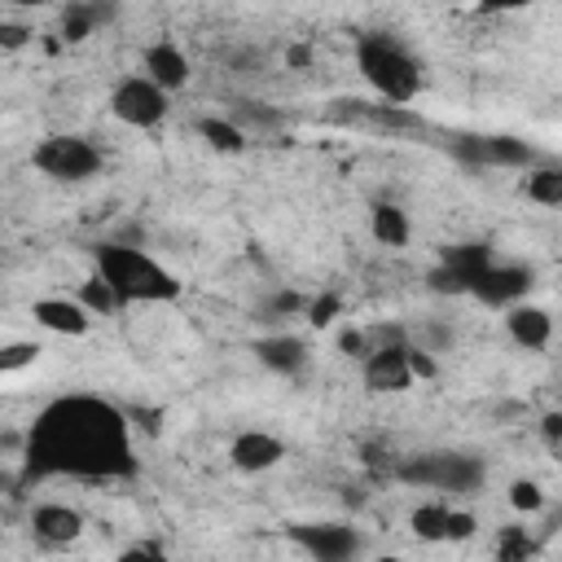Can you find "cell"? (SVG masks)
<instances>
[{
  "instance_id": "obj_1",
  "label": "cell",
  "mask_w": 562,
  "mask_h": 562,
  "mask_svg": "<svg viewBox=\"0 0 562 562\" xmlns=\"http://www.w3.org/2000/svg\"><path fill=\"white\" fill-rule=\"evenodd\" d=\"M26 479H132V417L88 391L48 400L22 435Z\"/></svg>"
},
{
  "instance_id": "obj_2",
  "label": "cell",
  "mask_w": 562,
  "mask_h": 562,
  "mask_svg": "<svg viewBox=\"0 0 562 562\" xmlns=\"http://www.w3.org/2000/svg\"><path fill=\"white\" fill-rule=\"evenodd\" d=\"M92 272L119 294V303H171L180 299V281L167 263H158L149 250L127 241H101L92 246Z\"/></svg>"
},
{
  "instance_id": "obj_3",
  "label": "cell",
  "mask_w": 562,
  "mask_h": 562,
  "mask_svg": "<svg viewBox=\"0 0 562 562\" xmlns=\"http://www.w3.org/2000/svg\"><path fill=\"white\" fill-rule=\"evenodd\" d=\"M356 70L378 92V101H391V105H413L426 83L422 61L391 31H364L356 40Z\"/></svg>"
},
{
  "instance_id": "obj_4",
  "label": "cell",
  "mask_w": 562,
  "mask_h": 562,
  "mask_svg": "<svg viewBox=\"0 0 562 562\" xmlns=\"http://www.w3.org/2000/svg\"><path fill=\"white\" fill-rule=\"evenodd\" d=\"M395 479L408 487H426V492H443V496H470L483 487L487 465L474 452L461 448H430V452H413L395 465Z\"/></svg>"
},
{
  "instance_id": "obj_5",
  "label": "cell",
  "mask_w": 562,
  "mask_h": 562,
  "mask_svg": "<svg viewBox=\"0 0 562 562\" xmlns=\"http://www.w3.org/2000/svg\"><path fill=\"white\" fill-rule=\"evenodd\" d=\"M31 167L57 184H83L92 176H101L105 167V154L92 136H79V132H48L44 140H35L31 149Z\"/></svg>"
},
{
  "instance_id": "obj_6",
  "label": "cell",
  "mask_w": 562,
  "mask_h": 562,
  "mask_svg": "<svg viewBox=\"0 0 562 562\" xmlns=\"http://www.w3.org/2000/svg\"><path fill=\"white\" fill-rule=\"evenodd\" d=\"M110 114L123 123V127H136V132H149L158 127L167 114H171V92L158 88L149 75H123L114 88H110Z\"/></svg>"
},
{
  "instance_id": "obj_7",
  "label": "cell",
  "mask_w": 562,
  "mask_h": 562,
  "mask_svg": "<svg viewBox=\"0 0 562 562\" xmlns=\"http://www.w3.org/2000/svg\"><path fill=\"white\" fill-rule=\"evenodd\" d=\"M452 154L470 167H505V171H527L531 162L544 158L531 140L514 132H465L452 140Z\"/></svg>"
},
{
  "instance_id": "obj_8",
  "label": "cell",
  "mask_w": 562,
  "mask_h": 562,
  "mask_svg": "<svg viewBox=\"0 0 562 562\" xmlns=\"http://www.w3.org/2000/svg\"><path fill=\"white\" fill-rule=\"evenodd\" d=\"M360 382L373 391V395H400L408 391L417 378L408 369V342L391 338V342H373L364 356H360Z\"/></svg>"
},
{
  "instance_id": "obj_9",
  "label": "cell",
  "mask_w": 562,
  "mask_h": 562,
  "mask_svg": "<svg viewBox=\"0 0 562 562\" xmlns=\"http://www.w3.org/2000/svg\"><path fill=\"white\" fill-rule=\"evenodd\" d=\"M290 540L316 562H347L364 549V536L351 522H294Z\"/></svg>"
},
{
  "instance_id": "obj_10",
  "label": "cell",
  "mask_w": 562,
  "mask_h": 562,
  "mask_svg": "<svg viewBox=\"0 0 562 562\" xmlns=\"http://www.w3.org/2000/svg\"><path fill=\"white\" fill-rule=\"evenodd\" d=\"M531 294V268L522 263H501L496 255L474 272L470 281V299H479L483 307H509L518 299Z\"/></svg>"
},
{
  "instance_id": "obj_11",
  "label": "cell",
  "mask_w": 562,
  "mask_h": 562,
  "mask_svg": "<svg viewBox=\"0 0 562 562\" xmlns=\"http://www.w3.org/2000/svg\"><path fill=\"white\" fill-rule=\"evenodd\" d=\"M140 75H149L167 92H180L193 79V61L176 40H154V44L140 48Z\"/></svg>"
},
{
  "instance_id": "obj_12",
  "label": "cell",
  "mask_w": 562,
  "mask_h": 562,
  "mask_svg": "<svg viewBox=\"0 0 562 562\" xmlns=\"http://www.w3.org/2000/svg\"><path fill=\"white\" fill-rule=\"evenodd\" d=\"M285 452H290V448H285L281 435L250 426V430H241V435L228 443V465H233L237 474H263V470H272Z\"/></svg>"
},
{
  "instance_id": "obj_13",
  "label": "cell",
  "mask_w": 562,
  "mask_h": 562,
  "mask_svg": "<svg viewBox=\"0 0 562 562\" xmlns=\"http://www.w3.org/2000/svg\"><path fill=\"white\" fill-rule=\"evenodd\" d=\"M250 351H255V360H259L268 373H277V378H299V373L307 369V360H312L307 342H303L299 334H290V329H277V334L255 338Z\"/></svg>"
},
{
  "instance_id": "obj_14",
  "label": "cell",
  "mask_w": 562,
  "mask_h": 562,
  "mask_svg": "<svg viewBox=\"0 0 562 562\" xmlns=\"http://www.w3.org/2000/svg\"><path fill=\"white\" fill-rule=\"evenodd\" d=\"M31 316L40 329L48 334H61V338H83L92 329V312L79 303V299H66V294H48V299H35L31 303Z\"/></svg>"
},
{
  "instance_id": "obj_15",
  "label": "cell",
  "mask_w": 562,
  "mask_h": 562,
  "mask_svg": "<svg viewBox=\"0 0 562 562\" xmlns=\"http://www.w3.org/2000/svg\"><path fill=\"white\" fill-rule=\"evenodd\" d=\"M31 536L40 544H48V549H66V544H75L83 536V514L61 505V501H40L31 509Z\"/></svg>"
},
{
  "instance_id": "obj_16",
  "label": "cell",
  "mask_w": 562,
  "mask_h": 562,
  "mask_svg": "<svg viewBox=\"0 0 562 562\" xmlns=\"http://www.w3.org/2000/svg\"><path fill=\"white\" fill-rule=\"evenodd\" d=\"M505 329H509L514 347H522V351H544V347L553 342V312L540 307V303L518 299V303L505 307Z\"/></svg>"
},
{
  "instance_id": "obj_17",
  "label": "cell",
  "mask_w": 562,
  "mask_h": 562,
  "mask_svg": "<svg viewBox=\"0 0 562 562\" xmlns=\"http://www.w3.org/2000/svg\"><path fill=\"white\" fill-rule=\"evenodd\" d=\"M119 13H123V0H70L61 9V40L66 44H83L101 26L119 22Z\"/></svg>"
},
{
  "instance_id": "obj_18",
  "label": "cell",
  "mask_w": 562,
  "mask_h": 562,
  "mask_svg": "<svg viewBox=\"0 0 562 562\" xmlns=\"http://www.w3.org/2000/svg\"><path fill=\"white\" fill-rule=\"evenodd\" d=\"M193 132L202 136V145L211 149V154H246V145H250V132L241 127V123H233L228 114H202L198 123H193Z\"/></svg>"
},
{
  "instance_id": "obj_19",
  "label": "cell",
  "mask_w": 562,
  "mask_h": 562,
  "mask_svg": "<svg viewBox=\"0 0 562 562\" xmlns=\"http://www.w3.org/2000/svg\"><path fill=\"white\" fill-rule=\"evenodd\" d=\"M369 233H373V241H378V246H386V250L408 246V237H413L408 211H404V206H395V202H373V211H369Z\"/></svg>"
},
{
  "instance_id": "obj_20",
  "label": "cell",
  "mask_w": 562,
  "mask_h": 562,
  "mask_svg": "<svg viewBox=\"0 0 562 562\" xmlns=\"http://www.w3.org/2000/svg\"><path fill=\"white\" fill-rule=\"evenodd\" d=\"M522 193H527V202H536V206H562V167L549 162V158L531 162L527 176H522Z\"/></svg>"
},
{
  "instance_id": "obj_21",
  "label": "cell",
  "mask_w": 562,
  "mask_h": 562,
  "mask_svg": "<svg viewBox=\"0 0 562 562\" xmlns=\"http://www.w3.org/2000/svg\"><path fill=\"white\" fill-rule=\"evenodd\" d=\"M408 527H413V536H417V540H426V544L448 540V505H439V501L417 505V509L408 514Z\"/></svg>"
},
{
  "instance_id": "obj_22",
  "label": "cell",
  "mask_w": 562,
  "mask_h": 562,
  "mask_svg": "<svg viewBox=\"0 0 562 562\" xmlns=\"http://www.w3.org/2000/svg\"><path fill=\"white\" fill-rule=\"evenodd\" d=\"M439 259L465 277V294H470V281H474V272H479V268L492 259V246H483V241H465V246H448Z\"/></svg>"
},
{
  "instance_id": "obj_23",
  "label": "cell",
  "mask_w": 562,
  "mask_h": 562,
  "mask_svg": "<svg viewBox=\"0 0 562 562\" xmlns=\"http://www.w3.org/2000/svg\"><path fill=\"white\" fill-rule=\"evenodd\" d=\"M75 299H79L92 316H110V312H119V307H123V303H119V294H114L97 272H88V277L79 281V294H75Z\"/></svg>"
},
{
  "instance_id": "obj_24",
  "label": "cell",
  "mask_w": 562,
  "mask_h": 562,
  "mask_svg": "<svg viewBox=\"0 0 562 562\" xmlns=\"http://www.w3.org/2000/svg\"><path fill=\"white\" fill-rule=\"evenodd\" d=\"M492 553L501 562H527L536 553V540L527 536V527H501L496 540H492Z\"/></svg>"
},
{
  "instance_id": "obj_25",
  "label": "cell",
  "mask_w": 562,
  "mask_h": 562,
  "mask_svg": "<svg viewBox=\"0 0 562 562\" xmlns=\"http://www.w3.org/2000/svg\"><path fill=\"white\" fill-rule=\"evenodd\" d=\"M228 119L241 123L246 132H250V127H277V123H281L277 110H268L263 101H250V97H233V101H228Z\"/></svg>"
},
{
  "instance_id": "obj_26",
  "label": "cell",
  "mask_w": 562,
  "mask_h": 562,
  "mask_svg": "<svg viewBox=\"0 0 562 562\" xmlns=\"http://www.w3.org/2000/svg\"><path fill=\"white\" fill-rule=\"evenodd\" d=\"M509 505H514L518 514L536 518V514L549 505V496H544V487H540L536 479H514V483H509Z\"/></svg>"
},
{
  "instance_id": "obj_27",
  "label": "cell",
  "mask_w": 562,
  "mask_h": 562,
  "mask_svg": "<svg viewBox=\"0 0 562 562\" xmlns=\"http://www.w3.org/2000/svg\"><path fill=\"white\" fill-rule=\"evenodd\" d=\"M303 316H307L316 329H329V325L342 316V299H338V294H316V299H307Z\"/></svg>"
},
{
  "instance_id": "obj_28",
  "label": "cell",
  "mask_w": 562,
  "mask_h": 562,
  "mask_svg": "<svg viewBox=\"0 0 562 562\" xmlns=\"http://www.w3.org/2000/svg\"><path fill=\"white\" fill-rule=\"evenodd\" d=\"M35 356H40V347L35 342H4L0 347V373H18V369H26V364H35Z\"/></svg>"
},
{
  "instance_id": "obj_29",
  "label": "cell",
  "mask_w": 562,
  "mask_h": 562,
  "mask_svg": "<svg viewBox=\"0 0 562 562\" xmlns=\"http://www.w3.org/2000/svg\"><path fill=\"white\" fill-rule=\"evenodd\" d=\"M426 285L435 290V294H465V277L457 272V268H448L443 259L430 268V277H426Z\"/></svg>"
},
{
  "instance_id": "obj_30",
  "label": "cell",
  "mask_w": 562,
  "mask_h": 562,
  "mask_svg": "<svg viewBox=\"0 0 562 562\" xmlns=\"http://www.w3.org/2000/svg\"><path fill=\"white\" fill-rule=\"evenodd\" d=\"M408 369H413V378H422V382L439 378V360H435V351H426V347H417V342H408Z\"/></svg>"
},
{
  "instance_id": "obj_31",
  "label": "cell",
  "mask_w": 562,
  "mask_h": 562,
  "mask_svg": "<svg viewBox=\"0 0 562 562\" xmlns=\"http://www.w3.org/2000/svg\"><path fill=\"white\" fill-rule=\"evenodd\" d=\"M307 307V299H299V294H272V299H263V316H299Z\"/></svg>"
},
{
  "instance_id": "obj_32",
  "label": "cell",
  "mask_w": 562,
  "mask_h": 562,
  "mask_svg": "<svg viewBox=\"0 0 562 562\" xmlns=\"http://www.w3.org/2000/svg\"><path fill=\"white\" fill-rule=\"evenodd\" d=\"M540 439H544L549 452H562V413H558V408H549V413L540 417Z\"/></svg>"
},
{
  "instance_id": "obj_33",
  "label": "cell",
  "mask_w": 562,
  "mask_h": 562,
  "mask_svg": "<svg viewBox=\"0 0 562 562\" xmlns=\"http://www.w3.org/2000/svg\"><path fill=\"white\" fill-rule=\"evenodd\" d=\"M474 527H479V522H474L470 509H452V505H448V540H470Z\"/></svg>"
},
{
  "instance_id": "obj_34",
  "label": "cell",
  "mask_w": 562,
  "mask_h": 562,
  "mask_svg": "<svg viewBox=\"0 0 562 562\" xmlns=\"http://www.w3.org/2000/svg\"><path fill=\"white\" fill-rule=\"evenodd\" d=\"M31 35H35V31L22 26V22H0V48H22Z\"/></svg>"
},
{
  "instance_id": "obj_35",
  "label": "cell",
  "mask_w": 562,
  "mask_h": 562,
  "mask_svg": "<svg viewBox=\"0 0 562 562\" xmlns=\"http://www.w3.org/2000/svg\"><path fill=\"white\" fill-rule=\"evenodd\" d=\"M470 4L483 9V13H518V9H531L540 0H470Z\"/></svg>"
},
{
  "instance_id": "obj_36",
  "label": "cell",
  "mask_w": 562,
  "mask_h": 562,
  "mask_svg": "<svg viewBox=\"0 0 562 562\" xmlns=\"http://www.w3.org/2000/svg\"><path fill=\"white\" fill-rule=\"evenodd\" d=\"M338 347H342L347 356H356V360H360V356H364V351H369L373 342H369V338H364L360 329H342V334H338Z\"/></svg>"
},
{
  "instance_id": "obj_37",
  "label": "cell",
  "mask_w": 562,
  "mask_h": 562,
  "mask_svg": "<svg viewBox=\"0 0 562 562\" xmlns=\"http://www.w3.org/2000/svg\"><path fill=\"white\" fill-rule=\"evenodd\" d=\"M162 553H167L162 544H149V540H140V544H132V549H123L119 558H123V562H132V558H162Z\"/></svg>"
},
{
  "instance_id": "obj_38",
  "label": "cell",
  "mask_w": 562,
  "mask_h": 562,
  "mask_svg": "<svg viewBox=\"0 0 562 562\" xmlns=\"http://www.w3.org/2000/svg\"><path fill=\"white\" fill-rule=\"evenodd\" d=\"M4 4H13V9H44L48 0H4Z\"/></svg>"
},
{
  "instance_id": "obj_39",
  "label": "cell",
  "mask_w": 562,
  "mask_h": 562,
  "mask_svg": "<svg viewBox=\"0 0 562 562\" xmlns=\"http://www.w3.org/2000/svg\"><path fill=\"white\" fill-rule=\"evenodd\" d=\"M448 4H470V0H448Z\"/></svg>"
}]
</instances>
